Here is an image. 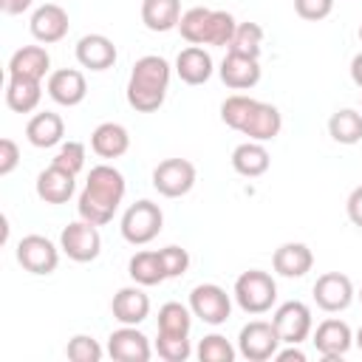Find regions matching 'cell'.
Returning a JSON list of instances; mask_svg holds the SVG:
<instances>
[{
    "mask_svg": "<svg viewBox=\"0 0 362 362\" xmlns=\"http://www.w3.org/2000/svg\"><path fill=\"white\" fill-rule=\"evenodd\" d=\"M170 85V65L161 57H141L136 59L127 82V102L139 113H153L164 105Z\"/></svg>",
    "mask_w": 362,
    "mask_h": 362,
    "instance_id": "6da1fadb",
    "label": "cell"
},
{
    "mask_svg": "<svg viewBox=\"0 0 362 362\" xmlns=\"http://www.w3.org/2000/svg\"><path fill=\"white\" fill-rule=\"evenodd\" d=\"M235 297H238V303H240L243 311L263 314V311L272 308V303L277 297V286H274V280L266 272L249 269V272H243L235 280Z\"/></svg>",
    "mask_w": 362,
    "mask_h": 362,
    "instance_id": "7a4b0ae2",
    "label": "cell"
},
{
    "mask_svg": "<svg viewBox=\"0 0 362 362\" xmlns=\"http://www.w3.org/2000/svg\"><path fill=\"white\" fill-rule=\"evenodd\" d=\"M164 226V215L153 201H136L122 218V235L127 243H150Z\"/></svg>",
    "mask_w": 362,
    "mask_h": 362,
    "instance_id": "3957f363",
    "label": "cell"
},
{
    "mask_svg": "<svg viewBox=\"0 0 362 362\" xmlns=\"http://www.w3.org/2000/svg\"><path fill=\"white\" fill-rule=\"evenodd\" d=\"M195 184V167L187 158H164L153 170V187L164 198H181L192 189Z\"/></svg>",
    "mask_w": 362,
    "mask_h": 362,
    "instance_id": "277c9868",
    "label": "cell"
},
{
    "mask_svg": "<svg viewBox=\"0 0 362 362\" xmlns=\"http://www.w3.org/2000/svg\"><path fill=\"white\" fill-rule=\"evenodd\" d=\"M59 246L62 252L76 260V263H90L99 257V249H102V238L96 232V223H88V221H76V223H68L59 235Z\"/></svg>",
    "mask_w": 362,
    "mask_h": 362,
    "instance_id": "5b68a950",
    "label": "cell"
},
{
    "mask_svg": "<svg viewBox=\"0 0 362 362\" xmlns=\"http://www.w3.org/2000/svg\"><path fill=\"white\" fill-rule=\"evenodd\" d=\"M240 354L249 359V362H266L277 354V345H280V334L274 328V322H263V320H255L249 325L240 328Z\"/></svg>",
    "mask_w": 362,
    "mask_h": 362,
    "instance_id": "8992f818",
    "label": "cell"
},
{
    "mask_svg": "<svg viewBox=\"0 0 362 362\" xmlns=\"http://www.w3.org/2000/svg\"><path fill=\"white\" fill-rule=\"evenodd\" d=\"M189 308L195 317H201L204 322L209 325H221L226 322L229 311H232V303H229V294L215 286V283H204V286H195L192 294H189Z\"/></svg>",
    "mask_w": 362,
    "mask_h": 362,
    "instance_id": "52a82bcc",
    "label": "cell"
},
{
    "mask_svg": "<svg viewBox=\"0 0 362 362\" xmlns=\"http://www.w3.org/2000/svg\"><path fill=\"white\" fill-rule=\"evenodd\" d=\"M17 260L31 274H51L59 263L57 246L42 235H25L17 246Z\"/></svg>",
    "mask_w": 362,
    "mask_h": 362,
    "instance_id": "ba28073f",
    "label": "cell"
},
{
    "mask_svg": "<svg viewBox=\"0 0 362 362\" xmlns=\"http://www.w3.org/2000/svg\"><path fill=\"white\" fill-rule=\"evenodd\" d=\"M274 328L280 334V342L286 345H300L308 331H311V311L305 303L300 300H291V303H283L277 311H274Z\"/></svg>",
    "mask_w": 362,
    "mask_h": 362,
    "instance_id": "9c48e42d",
    "label": "cell"
},
{
    "mask_svg": "<svg viewBox=\"0 0 362 362\" xmlns=\"http://www.w3.org/2000/svg\"><path fill=\"white\" fill-rule=\"evenodd\" d=\"M314 300L322 311H342L354 300V283L342 272H325L314 283Z\"/></svg>",
    "mask_w": 362,
    "mask_h": 362,
    "instance_id": "30bf717a",
    "label": "cell"
},
{
    "mask_svg": "<svg viewBox=\"0 0 362 362\" xmlns=\"http://www.w3.org/2000/svg\"><path fill=\"white\" fill-rule=\"evenodd\" d=\"M82 192H88L90 198H96V201H102V204H107V206L116 209L119 201H122V195H124V178H122V173L116 167L99 164V167L90 170L88 184H85Z\"/></svg>",
    "mask_w": 362,
    "mask_h": 362,
    "instance_id": "8fae6325",
    "label": "cell"
},
{
    "mask_svg": "<svg viewBox=\"0 0 362 362\" xmlns=\"http://www.w3.org/2000/svg\"><path fill=\"white\" fill-rule=\"evenodd\" d=\"M107 354L116 362H147L150 359V342L141 331H136L133 325H124V328L110 334Z\"/></svg>",
    "mask_w": 362,
    "mask_h": 362,
    "instance_id": "7c38bea8",
    "label": "cell"
},
{
    "mask_svg": "<svg viewBox=\"0 0 362 362\" xmlns=\"http://www.w3.org/2000/svg\"><path fill=\"white\" fill-rule=\"evenodd\" d=\"M76 59H79L82 68L107 71L116 62V45L105 34H85L76 42Z\"/></svg>",
    "mask_w": 362,
    "mask_h": 362,
    "instance_id": "4fadbf2b",
    "label": "cell"
},
{
    "mask_svg": "<svg viewBox=\"0 0 362 362\" xmlns=\"http://www.w3.org/2000/svg\"><path fill=\"white\" fill-rule=\"evenodd\" d=\"M221 79L226 88L235 90H249L260 82V65L252 57H240V54H226L221 62Z\"/></svg>",
    "mask_w": 362,
    "mask_h": 362,
    "instance_id": "5bb4252c",
    "label": "cell"
},
{
    "mask_svg": "<svg viewBox=\"0 0 362 362\" xmlns=\"http://www.w3.org/2000/svg\"><path fill=\"white\" fill-rule=\"evenodd\" d=\"M351 328L342 322V320H325L317 325V334H314V348L328 359V362H337L348 348H351Z\"/></svg>",
    "mask_w": 362,
    "mask_h": 362,
    "instance_id": "9a60e30c",
    "label": "cell"
},
{
    "mask_svg": "<svg viewBox=\"0 0 362 362\" xmlns=\"http://www.w3.org/2000/svg\"><path fill=\"white\" fill-rule=\"evenodd\" d=\"M31 34L40 42H59L68 34V14L57 3H45L31 17Z\"/></svg>",
    "mask_w": 362,
    "mask_h": 362,
    "instance_id": "2e32d148",
    "label": "cell"
},
{
    "mask_svg": "<svg viewBox=\"0 0 362 362\" xmlns=\"http://www.w3.org/2000/svg\"><path fill=\"white\" fill-rule=\"evenodd\" d=\"M48 93L59 105H68V107L71 105H79L85 99V93H88V85H85L82 71H76V68H59V71H54L48 76Z\"/></svg>",
    "mask_w": 362,
    "mask_h": 362,
    "instance_id": "e0dca14e",
    "label": "cell"
},
{
    "mask_svg": "<svg viewBox=\"0 0 362 362\" xmlns=\"http://www.w3.org/2000/svg\"><path fill=\"white\" fill-rule=\"evenodd\" d=\"M37 195L45 204H65L74 195V173L51 164L37 175Z\"/></svg>",
    "mask_w": 362,
    "mask_h": 362,
    "instance_id": "ac0fdd59",
    "label": "cell"
},
{
    "mask_svg": "<svg viewBox=\"0 0 362 362\" xmlns=\"http://www.w3.org/2000/svg\"><path fill=\"white\" fill-rule=\"evenodd\" d=\"M272 266L277 274L283 277H303L305 272H311L314 266V255L305 243H283L274 257H272Z\"/></svg>",
    "mask_w": 362,
    "mask_h": 362,
    "instance_id": "d6986e66",
    "label": "cell"
},
{
    "mask_svg": "<svg viewBox=\"0 0 362 362\" xmlns=\"http://www.w3.org/2000/svg\"><path fill=\"white\" fill-rule=\"evenodd\" d=\"M110 308H113V317H116L119 322H124V325H139V322L147 320V314H150V297H147L141 288H122V291H116Z\"/></svg>",
    "mask_w": 362,
    "mask_h": 362,
    "instance_id": "ffe728a7",
    "label": "cell"
},
{
    "mask_svg": "<svg viewBox=\"0 0 362 362\" xmlns=\"http://www.w3.org/2000/svg\"><path fill=\"white\" fill-rule=\"evenodd\" d=\"M175 71L178 76L187 82V85H204L209 76H212V57L198 48V45H189L178 54L175 59Z\"/></svg>",
    "mask_w": 362,
    "mask_h": 362,
    "instance_id": "44dd1931",
    "label": "cell"
},
{
    "mask_svg": "<svg viewBox=\"0 0 362 362\" xmlns=\"http://www.w3.org/2000/svg\"><path fill=\"white\" fill-rule=\"evenodd\" d=\"M90 147H93V153L102 156V158H119V156L127 153V147H130V136H127V130H124L122 124H116V122H105V124H99V127L93 130V136H90Z\"/></svg>",
    "mask_w": 362,
    "mask_h": 362,
    "instance_id": "7402d4cb",
    "label": "cell"
},
{
    "mask_svg": "<svg viewBox=\"0 0 362 362\" xmlns=\"http://www.w3.org/2000/svg\"><path fill=\"white\" fill-rule=\"evenodd\" d=\"M280 127H283L280 110L274 105H269V102H257L252 116H249V122H246V127H243V133L249 139H255V141H269V139H274L280 133Z\"/></svg>",
    "mask_w": 362,
    "mask_h": 362,
    "instance_id": "603a6c76",
    "label": "cell"
},
{
    "mask_svg": "<svg viewBox=\"0 0 362 362\" xmlns=\"http://www.w3.org/2000/svg\"><path fill=\"white\" fill-rule=\"evenodd\" d=\"M181 20V0H144L141 23L150 31H170Z\"/></svg>",
    "mask_w": 362,
    "mask_h": 362,
    "instance_id": "cb8c5ba5",
    "label": "cell"
},
{
    "mask_svg": "<svg viewBox=\"0 0 362 362\" xmlns=\"http://www.w3.org/2000/svg\"><path fill=\"white\" fill-rule=\"evenodd\" d=\"M51 65V57L45 48L40 45H25L20 51H14L11 62H8V74L11 76H31V79H42L45 71Z\"/></svg>",
    "mask_w": 362,
    "mask_h": 362,
    "instance_id": "d4e9b609",
    "label": "cell"
},
{
    "mask_svg": "<svg viewBox=\"0 0 362 362\" xmlns=\"http://www.w3.org/2000/svg\"><path fill=\"white\" fill-rule=\"evenodd\" d=\"M40 79H31V76H8V85H6V102L14 113H28L40 105Z\"/></svg>",
    "mask_w": 362,
    "mask_h": 362,
    "instance_id": "484cf974",
    "label": "cell"
},
{
    "mask_svg": "<svg viewBox=\"0 0 362 362\" xmlns=\"http://www.w3.org/2000/svg\"><path fill=\"white\" fill-rule=\"evenodd\" d=\"M269 150L260 144V141H246V144H238L235 153H232V167L235 173L246 175V178H257L269 170Z\"/></svg>",
    "mask_w": 362,
    "mask_h": 362,
    "instance_id": "4316f807",
    "label": "cell"
},
{
    "mask_svg": "<svg viewBox=\"0 0 362 362\" xmlns=\"http://www.w3.org/2000/svg\"><path fill=\"white\" fill-rule=\"evenodd\" d=\"M62 133H65V124H62V119H59L57 113H51V110L31 116L28 124H25V136H28V141H31L34 147H54V144L62 139Z\"/></svg>",
    "mask_w": 362,
    "mask_h": 362,
    "instance_id": "83f0119b",
    "label": "cell"
},
{
    "mask_svg": "<svg viewBox=\"0 0 362 362\" xmlns=\"http://www.w3.org/2000/svg\"><path fill=\"white\" fill-rule=\"evenodd\" d=\"M209 23H212V8L192 6L189 11L181 14V20H178V31H181V37H184L187 42H192V45H206Z\"/></svg>",
    "mask_w": 362,
    "mask_h": 362,
    "instance_id": "f1b7e54d",
    "label": "cell"
},
{
    "mask_svg": "<svg viewBox=\"0 0 362 362\" xmlns=\"http://www.w3.org/2000/svg\"><path fill=\"white\" fill-rule=\"evenodd\" d=\"M127 274L139 286H156V283H161L167 277L158 252H136L130 257V263H127Z\"/></svg>",
    "mask_w": 362,
    "mask_h": 362,
    "instance_id": "f546056e",
    "label": "cell"
},
{
    "mask_svg": "<svg viewBox=\"0 0 362 362\" xmlns=\"http://www.w3.org/2000/svg\"><path fill=\"white\" fill-rule=\"evenodd\" d=\"M328 133L339 144H356V141H362V116L356 110H351V107L337 110L328 119Z\"/></svg>",
    "mask_w": 362,
    "mask_h": 362,
    "instance_id": "4dcf8cb0",
    "label": "cell"
},
{
    "mask_svg": "<svg viewBox=\"0 0 362 362\" xmlns=\"http://www.w3.org/2000/svg\"><path fill=\"white\" fill-rule=\"evenodd\" d=\"M260 45H263V28L257 23H238L232 40H229V51L240 54V57H260Z\"/></svg>",
    "mask_w": 362,
    "mask_h": 362,
    "instance_id": "1f68e13d",
    "label": "cell"
},
{
    "mask_svg": "<svg viewBox=\"0 0 362 362\" xmlns=\"http://www.w3.org/2000/svg\"><path fill=\"white\" fill-rule=\"evenodd\" d=\"M255 105H257V99H249V96H243V93L229 96V99L221 105V119H223V124H229L232 130H240V133H243V127H246V122H249Z\"/></svg>",
    "mask_w": 362,
    "mask_h": 362,
    "instance_id": "d6a6232c",
    "label": "cell"
},
{
    "mask_svg": "<svg viewBox=\"0 0 362 362\" xmlns=\"http://www.w3.org/2000/svg\"><path fill=\"white\" fill-rule=\"evenodd\" d=\"M189 311L181 305V303H164L158 308V331L164 334H178V337H187L189 334Z\"/></svg>",
    "mask_w": 362,
    "mask_h": 362,
    "instance_id": "836d02e7",
    "label": "cell"
},
{
    "mask_svg": "<svg viewBox=\"0 0 362 362\" xmlns=\"http://www.w3.org/2000/svg\"><path fill=\"white\" fill-rule=\"evenodd\" d=\"M156 351L164 362H184L189 356V339L187 337H178V334H164L158 331V339H156Z\"/></svg>",
    "mask_w": 362,
    "mask_h": 362,
    "instance_id": "e575fe53",
    "label": "cell"
},
{
    "mask_svg": "<svg viewBox=\"0 0 362 362\" xmlns=\"http://www.w3.org/2000/svg\"><path fill=\"white\" fill-rule=\"evenodd\" d=\"M198 359L201 362H232L235 359V351H232V345L221 334H212V337H204L201 339Z\"/></svg>",
    "mask_w": 362,
    "mask_h": 362,
    "instance_id": "d590c367",
    "label": "cell"
},
{
    "mask_svg": "<svg viewBox=\"0 0 362 362\" xmlns=\"http://www.w3.org/2000/svg\"><path fill=\"white\" fill-rule=\"evenodd\" d=\"M238 23L229 11H212V23H209V37L206 45H229L232 34H235Z\"/></svg>",
    "mask_w": 362,
    "mask_h": 362,
    "instance_id": "8d00e7d4",
    "label": "cell"
},
{
    "mask_svg": "<svg viewBox=\"0 0 362 362\" xmlns=\"http://www.w3.org/2000/svg\"><path fill=\"white\" fill-rule=\"evenodd\" d=\"M113 212H116L113 206H107V204H102V201L90 198L88 192H82V195H79V215H82V221L102 226V223H107V221L113 218Z\"/></svg>",
    "mask_w": 362,
    "mask_h": 362,
    "instance_id": "74e56055",
    "label": "cell"
},
{
    "mask_svg": "<svg viewBox=\"0 0 362 362\" xmlns=\"http://www.w3.org/2000/svg\"><path fill=\"white\" fill-rule=\"evenodd\" d=\"M71 362H99L102 359V348L96 345V339L90 337H74L65 348Z\"/></svg>",
    "mask_w": 362,
    "mask_h": 362,
    "instance_id": "f35d334b",
    "label": "cell"
},
{
    "mask_svg": "<svg viewBox=\"0 0 362 362\" xmlns=\"http://www.w3.org/2000/svg\"><path fill=\"white\" fill-rule=\"evenodd\" d=\"M54 164L76 175V173L85 167V144H82V141H68V144H62L59 153H57V158H54Z\"/></svg>",
    "mask_w": 362,
    "mask_h": 362,
    "instance_id": "ab89813d",
    "label": "cell"
},
{
    "mask_svg": "<svg viewBox=\"0 0 362 362\" xmlns=\"http://www.w3.org/2000/svg\"><path fill=\"white\" fill-rule=\"evenodd\" d=\"M158 257H161V266H164V274L167 277H181L189 269V255L181 246H164L158 252Z\"/></svg>",
    "mask_w": 362,
    "mask_h": 362,
    "instance_id": "60d3db41",
    "label": "cell"
},
{
    "mask_svg": "<svg viewBox=\"0 0 362 362\" xmlns=\"http://www.w3.org/2000/svg\"><path fill=\"white\" fill-rule=\"evenodd\" d=\"M334 8V0H294V11L303 17V20H325Z\"/></svg>",
    "mask_w": 362,
    "mask_h": 362,
    "instance_id": "b9f144b4",
    "label": "cell"
},
{
    "mask_svg": "<svg viewBox=\"0 0 362 362\" xmlns=\"http://www.w3.org/2000/svg\"><path fill=\"white\" fill-rule=\"evenodd\" d=\"M20 161V150L11 139H0V175H8Z\"/></svg>",
    "mask_w": 362,
    "mask_h": 362,
    "instance_id": "7bdbcfd3",
    "label": "cell"
},
{
    "mask_svg": "<svg viewBox=\"0 0 362 362\" xmlns=\"http://www.w3.org/2000/svg\"><path fill=\"white\" fill-rule=\"evenodd\" d=\"M348 218L354 226L362 229V187H356L351 195H348Z\"/></svg>",
    "mask_w": 362,
    "mask_h": 362,
    "instance_id": "ee69618b",
    "label": "cell"
},
{
    "mask_svg": "<svg viewBox=\"0 0 362 362\" xmlns=\"http://www.w3.org/2000/svg\"><path fill=\"white\" fill-rule=\"evenodd\" d=\"M31 6V0H0V8L6 11V14H20V11H25Z\"/></svg>",
    "mask_w": 362,
    "mask_h": 362,
    "instance_id": "f6af8a7d",
    "label": "cell"
},
{
    "mask_svg": "<svg viewBox=\"0 0 362 362\" xmlns=\"http://www.w3.org/2000/svg\"><path fill=\"white\" fill-rule=\"evenodd\" d=\"M277 356V362H305V354L303 351H297L294 345L288 348V351H280V354H274Z\"/></svg>",
    "mask_w": 362,
    "mask_h": 362,
    "instance_id": "bcb514c9",
    "label": "cell"
},
{
    "mask_svg": "<svg viewBox=\"0 0 362 362\" xmlns=\"http://www.w3.org/2000/svg\"><path fill=\"white\" fill-rule=\"evenodd\" d=\"M351 79L362 88V54H356V57L351 59Z\"/></svg>",
    "mask_w": 362,
    "mask_h": 362,
    "instance_id": "7dc6e473",
    "label": "cell"
},
{
    "mask_svg": "<svg viewBox=\"0 0 362 362\" xmlns=\"http://www.w3.org/2000/svg\"><path fill=\"white\" fill-rule=\"evenodd\" d=\"M6 238H8V221L0 218V243H6Z\"/></svg>",
    "mask_w": 362,
    "mask_h": 362,
    "instance_id": "c3c4849f",
    "label": "cell"
},
{
    "mask_svg": "<svg viewBox=\"0 0 362 362\" xmlns=\"http://www.w3.org/2000/svg\"><path fill=\"white\" fill-rule=\"evenodd\" d=\"M356 345L362 348V325H359V331H356Z\"/></svg>",
    "mask_w": 362,
    "mask_h": 362,
    "instance_id": "681fc988",
    "label": "cell"
},
{
    "mask_svg": "<svg viewBox=\"0 0 362 362\" xmlns=\"http://www.w3.org/2000/svg\"><path fill=\"white\" fill-rule=\"evenodd\" d=\"M359 40H362V25H359Z\"/></svg>",
    "mask_w": 362,
    "mask_h": 362,
    "instance_id": "f907efd6",
    "label": "cell"
},
{
    "mask_svg": "<svg viewBox=\"0 0 362 362\" xmlns=\"http://www.w3.org/2000/svg\"><path fill=\"white\" fill-rule=\"evenodd\" d=\"M359 300H362V291H359Z\"/></svg>",
    "mask_w": 362,
    "mask_h": 362,
    "instance_id": "816d5d0a",
    "label": "cell"
}]
</instances>
